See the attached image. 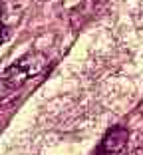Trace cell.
Listing matches in <instances>:
<instances>
[{
	"mask_svg": "<svg viewBox=\"0 0 143 155\" xmlns=\"http://www.w3.org/2000/svg\"><path fill=\"white\" fill-rule=\"evenodd\" d=\"M46 58L42 54H28L24 58H20L16 64H12L10 68H6L0 74V91H10L20 87L22 84H26L30 78L38 76L42 70L46 68Z\"/></svg>",
	"mask_w": 143,
	"mask_h": 155,
	"instance_id": "1",
	"label": "cell"
},
{
	"mask_svg": "<svg viewBox=\"0 0 143 155\" xmlns=\"http://www.w3.org/2000/svg\"><path fill=\"white\" fill-rule=\"evenodd\" d=\"M127 141H129L127 129L121 125H115L106 133L102 147H99V155H123L127 149Z\"/></svg>",
	"mask_w": 143,
	"mask_h": 155,
	"instance_id": "2",
	"label": "cell"
},
{
	"mask_svg": "<svg viewBox=\"0 0 143 155\" xmlns=\"http://www.w3.org/2000/svg\"><path fill=\"white\" fill-rule=\"evenodd\" d=\"M8 38V30H6V26H4V22H2V6H0V44Z\"/></svg>",
	"mask_w": 143,
	"mask_h": 155,
	"instance_id": "3",
	"label": "cell"
}]
</instances>
